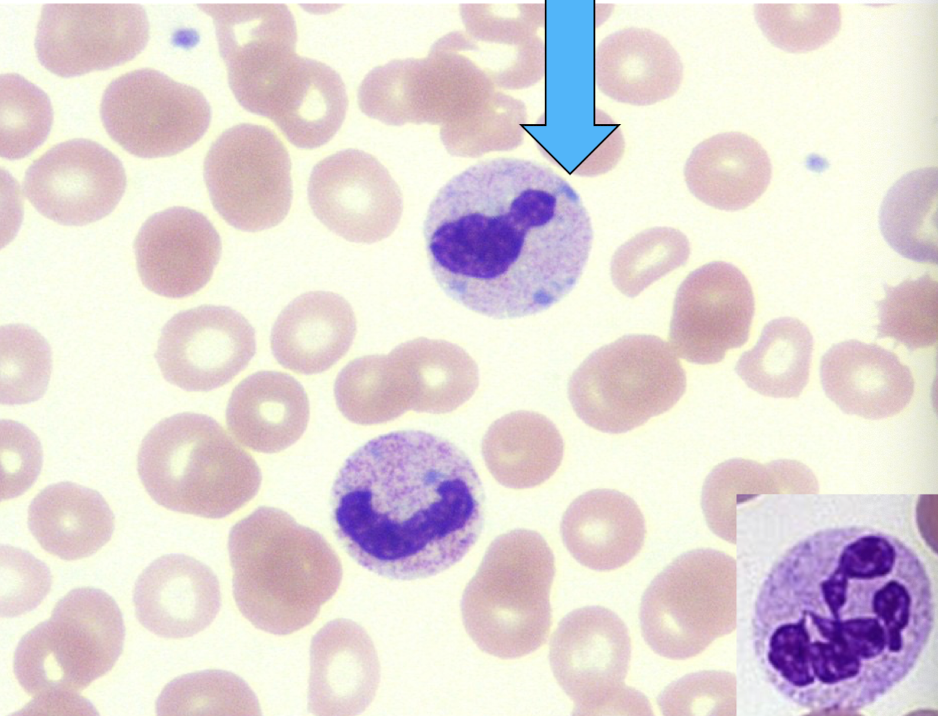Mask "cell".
Wrapping results in <instances>:
<instances>
[{
    "mask_svg": "<svg viewBox=\"0 0 938 716\" xmlns=\"http://www.w3.org/2000/svg\"><path fill=\"white\" fill-rule=\"evenodd\" d=\"M936 605L933 566L913 538L875 522L824 525L765 567L751 618L755 657L797 707L863 710L915 671Z\"/></svg>",
    "mask_w": 938,
    "mask_h": 716,
    "instance_id": "obj_1",
    "label": "cell"
},
{
    "mask_svg": "<svg viewBox=\"0 0 938 716\" xmlns=\"http://www.w3.org/2000/svg\"><path fill=\"white\" fill-rule=\"evenodd\" d=\"M431 272L452 300L495 319L535 315L561 301L586 266L593 229L575 189L535 161L478 162L429 205Z\"/></svg>",
    "mask_w": 938,
    "mask_h": 716,
    "instance_id": "obj_2",
    "label": "cell"
},
{
    "mask_svg": "<svg viewBox=\"0 0 938 716\" xmlns=\"http://www.w3.org/2000/svg\"><path fill=\"white\" fill-rule=\"evenodd\" d=\"M340 544L363 568L422 579L458 563L483 525L484 494L467 455L420 430L373 438L354 451L331 491Z\"/></svg>",
    "mask_w": 938,
    "mask_h": 716,
    "instance_id": "obj_3",
    "label": "cell"
},
{
    "mask_svg": "<svg viewBox=\"0 0 938 716\" xmlns=\"http://www.w3.org/2000/svg\"><path fill=\"white\" fill-rule=\"evenodd\" d=\"M235 603L256 628L288 635L309 625L342 580L339 557L316 531L262 506L228 538Z\"/></svg>",
    "mask_w": 938,
    "mask_h": 716,
    "instance_id": "obj_4",
    "label": "cell"
},
{
    "mask_svg": "<svg viewBox=\"0 0 938 716\" xmlns=\"http://www.w3.org/2000/svg\"><path fill=\"white\" fill-rule=\"evenodd\" d=\"M124 635L120 609L107 593L90 587L67 593L15 650L14 674L34 698L24 713H96L79 692L112 669Z\"/></svg>",
    "mask_w": 938,
    "mask_h": 716,
    "instance_id": "obj_5",
    "label": "cell"
},
{
    "mask_svg": "<svg viewBox=\"0 0 938 716\" xmlns=\"http://www.w3.org/2000/svg\"><path fill=\"white\" fill-rule=\"evenodd\" d=\"M137 466L159 505L205 518L232 514L261 484L251 455L214 419L191 412L157 423L141 443Z\"/></svg>",
    "mask_w": 938,
    "mask_h": 716,
    "instance_id": "obj_6",
    "label": "cell"
},
{
    "mask_svg": "<svg viewBox=\"0 0 938 716\" xmlns=\"http://www.w3.org/2000/svg\"><path fill=\"white\" fill-rule=\"evenodd\" d=\"M554 555L537 532L515 529L498 536L467 584L464 627L484 652L502 659L526 656L547 640Z\"/></svg>",
    "mask_w": 938,
    "mask_h": 716,
    "instance_id": "obj_7",
    "label": "cell"
},
{
    "mask_svg": "<svg viewBox=\"0 0 938 716\" xmlns=\"http://www.w3.org/2000/svg\"><path fill=\"white\" fill-rule=\"evenodd\" d=\"M685 390L686 374L671 346L646 334L625 335L595 350L568 384L577 416L611 434L626 433L667 412Z\"/></svg>",
    "mask_w": 938,
    "mask_h": 716,
    "instance_id": "obj_8",
    "label": "cell"
},
{
    "mask_svg": "<svg viewBox=\"0 0 938 716\" xmlns=\"http://www.w3.org/2000/svg\"><path fill=\"white\" fill-rule=\"evenodd\" d=\"M735 562L697 549L671 562L645 590L640 606L644 640L660 656L683 660L702 652L735 622Z\"/></svg>",
    "mask_w": 938,
    "mask_h": 716,
    "instance_id": "obj_9",
    "label": "cell"
},
{
    "mask_svg": "<svg viewBox=\"0 0 938 716\" xmlns=\"http://www.w3.org/2000/svg\"><path fill=\"white\" fill-rule=\"evenodd\" d=\"M204 179L216 211L239 230L274 227L289 212L290 157L264 126L246 123L225 130L206 155Z\"/></svg>",
    "mask_w": 938,
    "mask_h": 716,
    "instance_id": "obj_10",
    "label": "cell"
},
{
    "mask_svg": "<svg viewBox=\"0 0 938 716\" xmlns=\"http://www.w3.org/2000/svg\"><path fill=\"white\" fill-rule=\"evenodd\" d=\"M100 114L110 137L142 158L185 150L204 135L211 119L199 90L149 68L114 79L104 91Z\"/></svg>",
    "mask_w": 938,
    "mask_h": 716,
    "instance_id": "obj_11",
    "label": "cell"
},
{
    "mask_svg": "<svg viewBox=\"0 0 938 716\" xmlns=\"http://www.w3.org/2000/svg\"><path fill=\"white\" fill-rule=\"evenodd\" d=\"M631 641L624 622L611 610L587 606L567 614L549 650L553 674L575 703L574 714L646 710L640 693L626 687Z\"/></svg>",
    "mask_w": 938,
    "mask_h": 716,
    "instance_id": "obj_12",
    "label": "cell"
},
{
    "mask_svg": "<svg viewBox=\"0 0 938 716\" xmlns=\"http://www.w3.org/2000/svg\"><path fill=\"white\" fill-rule=\"evenodd\" d=\"M215 24L220 55L237 101L266 116L299 57L297 29L287 6L277 3H200Z\"/></svg>",
    "mask_w": 938,
    "mask_h": 716,
    "instance_id": "obj_13",
    "label": "cell"
},
{
    "mask_svg": "<svg viewBox=\"0 0 938 716\" xmlns=\"http://www.w3.org/2000/svg\"><path fill=\"white\" fill-rule=\"evenodd\" d=\"M149 23L135 3H48L35 48L50 72L71 77L120 65L147 44Z\"/></svg>",
    "mask_w": 938,
    "mask_h": 716,
    "instance_id": "obj_14",
    "label": "cell"
},
{
    "mask_svg": "<svg viewBox=\"0 0 938 716\" xmlns=\"http://www.w3.org/2000/svg\"><path fill=\"white\" fill-rule=\"evenodd\" d=\"M754 311L752 288L737 267L722 261L705 264L676 292L669 345L690 363H718L730 349L746 343Z\"/></svg>",
    "mask_w": 938,
    "mask_h": 716,
    "instance_id": "obj_15",
    "label": "cell"
},
{
    "mask_svg": "<svg viewBox=\"0 0 938 716\" xmlns=\"http://www.w3.org/2000/svg\"><path fill=\"white\" fill-rule=\"evenodd\" d=\"M24 193L35 209L62 225L95 222L119 203L126 187L120 160L88 139L59 143L35 160L24 176Z\"/></svg>",
    "mask_w": 938,
    "mask_h": 716,
    "instance_id": "obj_16",
    "label": "cell"
},
{
    "mask_svg": "<svg viewBox=\"0 0 938 716\" xmlns=\"http://www.w3.org/2000/svg\"><path fill=\"white\" fill-rule=\"evenodd\" d=\"M256 351L255 331L239 312L202 305L163 327L156 361L164 378L187 391H210L245 369Z\"/></svg>",
    "mask_w": 938,
    "mask_h": 716,
    "instance_id": "obj_17",
    "label": "cell"
},
{
    "mask_svg": "<svg viewBox=\"0 0 938 716\" xmlns=\"http://www.w3.org/2000/svg\"><path fill=\"white\" fill-rule=\"evenodd\" d=\"M308 199L315 216L331 231L352 242L387 237L398 223L402 202L388 171L371 155L338 151L313 168Z\"/></svg>",
    "mask_w": 938,
    "mask_h": 716,
    "instance_id": "obj_18",
    "label": "cell"
},
{
    "mask_svg": "<svg viewBox=\"0 0 938 716\" xmlns=\"http://www.w3.org/2000/svg\"><path fill=\"white\" fill-rule=\"evenodd\" d=\"M134 251L142 283L158 295L181 298L209 282L221 255V239L200 212L172 207L146 220Z\"/></svg>",
    "mask_w": 938,
    "mask_h": 716,
    "instance_id": "obj_19",
    "label": "cell"
},
{
    "mask_svg": "<svg viewBox=\"0 0 938 716\" xmlns=\"http://www.w3.org/2000/svg\"><path fill=\"white\" fill-rule=\"evenodd\" d=\"M139 622L164 638H186L208 627L221 606L219 581L202 562L183 554L153 561L133 592Z\"/></svg>",
    "mask_w": 938,
    "mask_h": 716,
    "instance_id": "obj_20",
    "label": "cell"
},
{
    "mask_svg": "<svg viewBox=\"0 0 938 716\" xmlns=\"http://www.w3.org/2000/svg\"><path fill=\"white\" fill-rule=\"evenodd\" d=\"M380 667L374 644L356 622L324 625L310 647L308 708L314 715H356L372 702Z\"/></svg>",
    "mask_w": 938,
    "mask_h": 716,
    "instance_id": "obj_21",
    "label": "cell"
},
{
    "mask_svg": "<svg viewBox=\"0 0 938 716\" xmlns=\"http://www.w3.org/2000/svg\"><path fill=\"white\" fill-rule=\"evenodd\" d=\"M820 379L827 397L843 412L883 419L901 412L914 394L911 370L893 352L848 340L822 357Z\"/></svg>",
    "mask_w": 938,
    "mask_h": 716,
    "instance_id": "obj_22",
    "label": "cell"
},
{
    "mask_svg": "<svg viewBox=\"0 0 938 716\" xmlns=\"http://www.w3.org/2000/svg\"><path fill=\"white\" fill-rule=\"evenodd\" d=\"M683 75L681 58L672 44L647 28L617 30L595 49L596 87L619 103L650 106L666 100L679 90Z\"/></svg>",
    "mask_w": 938,
    "mask_h": 716,
    "instance_id": "obj_23",
    "label": "cell"
},
{
    "mask_svg": "<svg viewBox=\"0 0 938 716\" xmlns=\"http://www.w3.org/2000/svg\"><path fill=\"white\" fill-rule=\"evenodd\" d=\"M355 333L349 303L338 294L313 291L294 299L279 314L271 332V349L283 367L316 374L347 353Z\"/></svg>",
    "mask_w": 938,
    "mask_h": 716,
    "instance_id": "obj_24",
    "label": "cell"
},
{
    "mask_svg": "<svg viewBox=\"0 0 938 716\" xmlns=\"http://www.w3.org/2000/svg\"><path fill=\"white\" fill-rule=\"evenodd\" d=\"M563 543L583 566L610 571L630 562L646 534L643 514L629 496L595 489L577 497L561 521Z\"/></svg>",
    "mask_w": 938,
    "mask_h": 716,
    "instance_id": "obj_25",
    "label": "cell"
},
{
    "mask_svg": "<svg viewBox=\"0 0 938 716\" xmlns=\"http://www.w3.org/2000/svg\"><path fill=\"white\" fill-rule=\"evenodd\" d=\"M303 386L277 371L256 372L233 390L226 409L228 429L245 447L275 453L294 444L309 420Z\"/></svg>",
    "mask_w": 938,
    "mask_h": 716,
    "instance_id": "obj_26",
    "label": "cell"
},
{
    "mask_svg": "<svg viewBox=\"0 0 938 716\" xmlns=\"http://www.w3.org/2000/svg\"><path fill=\"white\" fill-rule=\"evenodd\" d=\"M690 192L720 210H741L767 189L771 163L760 143L741 132L711 136L691 151L684 167Z\"/></svg>",
    "mask_w": 938,
    "mask_h": 716,
    "instance_id": "obj_27",
    "label": "cell"
},
{
    "mask_svg": "<svg viewBox=\"0 0 938 716\" xmlns=\"http://www.w3.org/2000/svg\"><path fill=\"white\" fill-rule=\"evenodd\" d=\"M28 526L45 551L76 560L94 554L110 540L114 516L97 491L60 482L34 497L28 509Z\"/></svg>",
    "mask_w": 938,
    "mask_h": 716,
    "instance_id": "obj_28",
    "label": "cell"
},
{
    "mask_svg": "<svg viewBox=\"0 0 938 716\" xmlns=\"http://www.w3.org/2000/svg\"><path fill=\"white\" fill-rule=\"evenodd\" d=\"M563 439L545 416L517 411L496 420L482 441V454L492 476L513 489L532 488L548 480L563 458Z\"/></svg>",
    "mask_w": 938,
    "mask_h": 716,
    "instance_id": "obj_29",
    "label": "cell"
},
{
    "mask_svg": "<svg viewBox=\"0 0 938 716\" xmlns=\"http://www.w3.org/2000/svg\"><path fill=\"white\" fill-rule=\"evenodd\" d=\"M347 109L345 85L330 66L306 57L269 115L297 147L315 148L339 130Z\"/></svg>",
    "mask_w": 938,
    "mask_h": 716,
    "instance_id": "obj_30",
    "label": "cell"
},
{
    "mask_svg": "<svg viewBox=\"0 0 938 716\" xmlns=\"http://www.w3.org/2000/svg\"><path fill=\"white\" fill-rule=\"evenodd\" d=\"M813 337L800 320L778 318L767 323L755 346L744 352L735 371L764 396L798 397L809 381Z\"/></svg>",
    "mask_w": 938,
    "mask_h": 716,
    "instance_id": "obj_31",
    "label": "cell"
},
{
    "mask_svg": "<svg viewBox=\"0 0 938 716\" xmlns=\"http://www.w3.org/2000/svg\"><path fill=\"white\" fill-rule=\"evenodd\" d=\"M937 168L911 171L886 194L879 223L887 243L907 259L937 263Z\"/></svg>",
    "mask_w": 938,
    "mask_h": 716,
    "instance_id": "obj_32",
    "label": "cell"
},
{
    "mask_svg": "<svg viewBox=\"0 0 938 716\" xmlns=\"http://www.w3.org/2000/svg\"><path fill=\"white\" fill-rule=\"evenodd\" d=\"M334 394L343 416L360 425L387 422L408 411L390 354L348 363L336 378Z\"/></svg>",
    "mask_w": 938,
    "mask_h": 716,
    "instance_id": "obj_33",
    "label": "cell"
},
{
    "mask_svg": "<svg viewBox=\"0 0 938 716\" xmlns=\"http://www.w3.org/2000/svg\"><path fill=\"white\" fill-rule=\"evenodd\" d=\"M158 715H259L258 699L233 673L206 670L169 682L156 702Z\"/></svg>",
    "mask_w": 938,
    "mask_h": 716,
    "instance_id": "obj_34",
    "label": "cell"
},
{
    "mask_svg": "<svg viewBox=\"0 0 938 716\" xmlns=\"http://www.w3.org/2000/svg\"><path fill=\"white\" fill-rule=\"evenodd\" d=\"M689 255V241L679 230L671 227L646 229L614 253L610 268L612 281L624 295L635 297L684 265Z\"/></svg>",
    "mask_w": 938,
    "mask_h": 716,
    "instance_id": "obj_35",
    "label": "cell"
},
{
    "mask_svg": "<svg viewBox=\"0 0 938 716\" xmlns=\"http://www.w3.org/2000/svg\"><path fill=\"white\" fill-rule=\"evenodd\" d=\"M878 302L879 337H891L914 350L933 345L938 330V285L929 274L885 286Z\"/></svg>",
    "mask_w": 938,
    "mask_h": 716,
    "instance_id": "obj_36",
    "label": "cell"
},
{
    "mask_svg": "<svg viewBox=\"0 0 938 716\" xmlns=\"http://www.w3.org/2000/svg\"><path fill=\"white\" fill-rule=\"evenodd\" d=\"M0 98L1 157L24 158L44 142L50 131V100L36 85L12 73L1 75Z\"/></svg>",
    "mask_w": 938,
    "mask_h": 716,
    "instance_id": "obj_37",
    "label": "cell"
},
{
    "mask_svg": "<svg viewBox=\"0 0 938 716\" xmlns=\"http://www.w3.org/2000/svg\"><path fill=\"white\" fill-rule=\"evenodd\" d=\"M51 372L46 340L21 324L1 327V403L26 404L45 392Z\"/></svg>",
    "mask_w": 938,
    "mask_h": 716,
    "instance_id": "obj_38",
    "label": "cell"
},
{
    "mask_svg": "<svg viewBox=\"0 0 938 716\" xmlns=\"http://www.w3.org/2000/svg\"><path fill=\"white\" fill-rule=\"evenodd\" d=\"M754 13L766 37L777 47L792 52L826 44L841 26V9L836 3H759Z\"/></svg>",
    "mask_w": 938,
    "mask_h": 716,
    "instance_id": "obj_39",
    "label": "cell"
},
{
    "mask_svg": "<svg viewBox=\"0 0 938 716\" xmlns=\"http://www.w3.org/2000/svg\"><path fill=\"white\" fill-rule=\"evenodd\" d=\"M1 615L13 617L34 609L50 589L48 567L30 553L1 547Z\"/></svg>",
    "mask_w": 938,
    "mask_h": 716,
    "instance_id": "obj_40",
    "label": "cell"
},
{
    "mask_svg": "<svg viewBox=\"0 0 938 716\" xmlns=\"http://www.w3.org/2000/svg\"><path fill=\"white\" fill-rule=\"evenodd\" d=\"M1 498H15L27 491L39 475L42 448L37 437L24 425L1 421Z\"/></svg>",
    "mask_w": 938,
    "mask_h": 716,
    "instance_id": "obj_41",
    "label": "cell"
}]
</instances>
